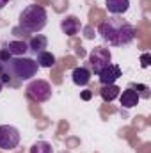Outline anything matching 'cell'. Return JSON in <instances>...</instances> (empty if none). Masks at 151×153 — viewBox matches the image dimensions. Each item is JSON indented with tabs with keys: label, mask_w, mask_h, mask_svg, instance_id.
I'll return each instance as SVG.
<instances>
[{
	"label": "cell",
	"mask_w": 151,
	"mask_h": 153,
	"mask_svg": "<svg viewBox=\"0 0 151 153\" xmlns=\"http://www.w3.org/2000/svg\"><path fill=\"white\" fill-rule=\"evenodd\" d=\"M98 34L109 46H126L135 39L137 30L126 20L119 16H112L98 27Z\"/></svg>",
	"instance_id": "cell-1"
},
{
	"label": "cell",
	"mask_w": 151,
	"mask_h": 153,
	"mask_svg": "<svg viewBox=\"0 0 151 153\" xmlns=\"http://www.w3.org/2000/svg\"><path fill=\"white\" fill-rule=\"evenodd\" d=\"M46 20H48L46 9L38 4H30L20 13L18 27L29 34H34V32H41L46 27Z\"/></svg>",
	"instance_id": "cell-2"
},
{
	"label": "cell",
	"mask_w": 151,
	"mask_h": 153,
	"mask_svg": "<svg viewBox=\"0 0 151 153\" xmlns=\"http://www.w3.org/2000/svg\"><path fill=\"white\" fill-rule=\"evenodd\" d=\"M5 68L11 73V76H16L18 80H30L32 76L38 75V70H39L36 59L27 57V55H23V57H11L7 61Z\"/></svg>",
	"instance_id": "cell-3"
},
{
	"label": "cell",
	"mask_w": 151,
	"mask_h": 153,
	"mask_svg": "<svg viewBox=\"0 0 151 153\" xmlns=\"http://www.w3.org/2000/svg\"><path fill=\"white\" fill-rule=\"evenodd\" d=\"M87 62H89V66H91L89 71L94 73V75H98L103 68H107V66L112 62V53H110V50L105 48V46H96V48L91 50V53H89V57H87Z\"/></svg>",
	"instance_id": "cell-4"
},
{
	"label": "cell",
	"mask_w": 151,
	"mask_h": 153,
	"mask_svg": "<svg viewBox=\"0 0 151 153\" xmlns=\"http://www.w3.org/2000/svg\"><path fill=\"white\" fill-rule=\"evenodd\" d=\"M27 96L38 103H44L52 98V85L43 80V78H36V80H30L29 85H27Z\"/></svg>",
	"instance_id": "cell-5"
},
{
	"label": "cell",
	"mask_w": 151,
	"mask_h": 153,
	"mask_svg": "<svg viewBox=\"0 0 151 153\" xmlns=\"http://www.w3.org/2000/svg\"><path fill=\"white\" fill-rule=\"evenodd\" d=\"M20 130L13 125H0V150L11 152L20 144Z\"/></svg>",
	"instance_id": "cell-6"
},
{
	"label": "cell",
	"mask_w": 151,
	"mask_h": 153,
	"mask_svg": "<svg viewBox=\"0 0 151 153\" xmlns=\"http://www.w3.org/2000/svg\"><path fill=\"white\" fill-rule=\"evenodd\" d=\"M100 82H101V85H109V84H115L121 76H123V71H121V66L119 64H114L110 62L107 68H103L100 73Z\"/></svg>",
	"instance_id": "cell-7"
},
{
	"label": "cell",
	"mask_w": 151,
	"mask_h": 153,
	"mask_svg": "<svg viewBox=\"0 0 151 153\" xmlns=\"http://www.w3.org/2000/svg\"><path fill=\"white\" fill-rule=\"evenodd\" d=\"M4 50L11 55V57H23L29 53V45L21 39H13L4 43Z\"/></svg>",
	"instance_id": "cell-8"
},
{
	"label": "cell",
	"mask_w": 151,
	"mask_h": 153,
	"mask_svg": "<svg viewBox=\"0 0 151 153\" xmlns=\"http://www.w3.org/2000/svg\"><path fill=\"white\" fill-rule=\"evenodd\" d=\"M80 29H82V23L76 16H64L61 22V30L66 36H75L80 32Z\"/></svg>",
	"instance_id": "cell-9"
},
{
	"label": "cell",
	"mask_w": 151,
	"mask_h": 153,
	"mask_svg": "<svg viewBox=\"0 0 151 153\" xmlns=\"http://www.w3.org/2000/svg\"><path fill=\"white\" fill-rule=\"evenodd\" d=\"M119 102H121V107H124V109H133V107L139 105L141 96H139L132 87H128V89H124L123 93H119Z\"/></svg>",
	"instance_id": "cell-10"
},
{
	"label": "cell",
	"mask_w": 151,
	"mask_h": 153,
	"mask_svg": "<svg viewBox=\"0 0 151 153\" xmlns=\"http://www.w3.org/2000/svg\"><path fill=\"white\" fill-rule=\"evenodd\" d=\"M91 71H89V68H85V66H78L75 68L73 71H71V80H73V84L78 85V87H84V85H87L89 82H91Z\"/></svg>",
	"instance_id": "cell-11"
},
{
	"label": "cell",
	"mask_w": 151,
	"mask_h": 153,
	"mask_svg": "<svg viewBox=\"0 0 151 153\" xmlns=\"http://www.w3.org/2000/svg\"><path fill=\"white\" fill-rule=\"evenodd\" d=\"M105 7H107V11L110 14L119 16V14H124L130 9V0H107Z\"/></svg>",
	"instance_id": "cell-12"
},
{
	"label": "cell",
	"mask_w": 151,
	"mask_h": 153,
	"mask_svg": "<svg viewBox=\"0 0 151 153\" xmlns=\"http://www.w3.org/2000/svg\"><path fill=\"white\" fill-rule=\"evenodd\" d=\"M27 45H29V52L34 53V55H38V53L44 52L48 48V38L43 36V34H38V36H34V38L30 39Z\"/></svg>",
	"instance_id": "cell-13"
},
{
	"label": "cell",
	"mask_w": 151,
	"mask_h": 153,
	"mask_svg": "<svg viewBox=\"0 0 151 153\" xmlns=\"http://www.w3.org/2000/svg\"><path fill=\"white\" fill-rule=\"evenodd\" d=\"M119 93H121V89L115 85V84H109V85H101V89H100V94H101V98H103V102H114L117 96H119Z\"/></svg>",
	"instance_id": "cell-14"
},
{
	"label": "cell",
	"mask_w": 151,
	"mask_h": 153,
	"mask_svg": "<svg viewBox=\"0 0 151 153\" xmlns=\"http://www.w3.org/2000/svg\"><path fill=\"white\" fill-rule=\"evenodd\" d=\"M36 62L39 68H53L55 66V55L52 52H41L36 55Z\"/></svg>",
	"instance_id": "cell-15"
},
{
	"label": "cell",
	"mask_w": 151,
	"mask_h": 153,
	"mask_svg": "<svg viewBox=\"0 0 151 153\" xmlns=\"http://www.w3.org/2000/svg\"><path fill=\"white\" fill-rule=\"evenodd\" d=\"M30 153H53V148L46 141H38L30 146Z\"/></svg>",
	"instance_id": "cell-16"
},
{
	"label": "cell",
	"mask_w": 151,
	"mask_h": 153,
	"mask_svg": "<svg viewBox=\"0 0 151 153\" xmlns=\"http://www.w3.org/2000/svg\"><path fill=\"white\" fill-rule=\"evenodd\" d=\"M128 87H132L139 96H144V98H150V89L148 85H142V84H130Z\"/></svg>",
	"instance_id": "cell-17"
},
{
	"label": "cell",
	"mask_w": 151,
	"mask_h": 153,
	"mask_svg": "<svg viewBox=\"0 0 151 153\" xmlns=\"http://www.w3.org/2000/svg\"><path fill=\"white\" fill-rule=\"evenodd\" d=\"M141 61H142V62H141V66H142V68H148V66H150V53H144Z\"/></svg>",
	"instance_id": "cell-18"
},
{
	"label": "cell",
	"mask_w": 151,
	"mask_h": 153,
	"mask_svg": "<svg viewBox=\"0 0 151 153\" xmlns=\"http://www.w3.org/2000/svg\"><path fill=\"white\" fill-rule=\"evenodd\" d=\"M9 2H11V0H0V9H4V7L9 4Z\"/></svg>",
	"instance_id": "cell-19"
},
{
	"label": "cell",
	"mask_w": 151,
	"mask_h": 153,
	"mask_svg": "<svg viewBox=\"0 0 151 153\" xmlns=\"http://www.w3.org/2000/svg\"><path fill=\"white\" fill-rule=\"evenodd\" d=\"M5 70H7V68H5V62H2V61H0V75H2Z\"/></svg>",
	"instance_id": "cell-20"
},
{
	"label": "cell",
	"mask_w": 151,
	"mask_h": 153,
	"mask_svg": "<svg viewBox=\"0 0 151 153\" xmlns=\"http://www.w3.org/2000/svg\"><path fill=\"white\" fill-rule=\"evenodd\" d=\"M82 98H84V100H89V98H91V93H87V91H85V93L82 94Z\"/></svg>",
	"instance_id": "cell-21"
},
{
	"label": "cell",
	"mask_w": 151,
	"mask_h": 153,
	"mask_svg": "<svg viewBox=\"0 0 151 153\" xmlns=\"http://www.w3.org/2000/svg\"><path fill=\"white\" fill-rule=\"evenodd\" d=\"M2 87H4V84H2V82H0V93H2Z\"/></svg>",
	"instance_id": "cell-22"
}]
</instances>
